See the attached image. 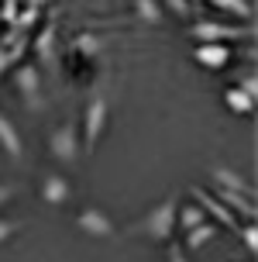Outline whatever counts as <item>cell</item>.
I'll return each mask as SVG.
<instances>
[{"instance_id":"1","label":"cell","mask_w":258,"mask_h":262,"mask_svg":"<svg viewBox=\"0 0 258 262\" xmlns=\"http://www.w3.org/2000/svg\"><path fill=\"white\" fill-rule=\"evenodd\" d=\"M176 210H179L176 196H166L158 207H152L142 221L131 228V235L152 238V242H169V238H172V231H176Z\"/></svg>"},{"instance_id":"2","label":"cell","mask_w":258,"mask_h":262,"mask_svg":"<svg viewBox=\"0 0 258 262\" xmlns=\"http://www.w3.org/2000/svg\"><path fill=\"white\" fill-rule=\"evenodd\" d=\"M190 35L196 41H238V38H255V25H217V21H193Z\"/></svg>"},{"instance_id":"3","label":"cell","mask_w":258,"mask_h":262,"mask_svg":"<svg viewBox=\"0 0 258 262\" xmlns=\"http://www.w3.org/2000/svg\"><path fill=\"white\" fill-rule=\"evenodd\" d=\"M49 152L65 166H76L83 156V145H79V131L73 124H59L55 131H49Z\"/></svg>"},{"instance_id":"4","label":"cell","mask_w":258,"mask_h":262,"mask_svg":"<svg viewBox=\"0 0 258 262\" xmlns=\"http://www.w3.org/2000/svg\"><path fill=\"white\" fill-rule=\"evenodd\" d=\"M107 118H110V104H107L103 97L90 100L86 118H83V152H93V148H97L100 135L107 131Z\"/></svg>"},{"instance_id":"5","label":"cell","mask_w":258,"mask_h":262,"mask_svg":"<svg viewBox=\"0 0 258 262\" xmlns=\"http://www.w3.org/2000/svg\"><path fill=\"white\" fill-rule=\"evenodd\" d=\"M190 193H193V200L200 204V210H203V214H210V217H214L217 224L231 228V231H238V228H241V224H238V217H234V210H227V207H224V204H220V200H217L214 193H206L203 186H193Z\"/></svg>"},{"instance_id":"6","label":"cell","mask_w":258,"mask_h":262,"mask_svg":"<svg viewBox=\"0 0 258 262\" xmlns=\"http://www.w3.org/2000/svg\"><path fill=\"white\" fill-rule=\"evenodd\" d=\"M76 228L83 231V235H90V238H114L117 235V224L110 221L103 210H93V207H86V210L76 214Z\"/></svg>"},{"instance_id":"7","label":"cell","mask_w":258,"mask_h":262,"mask_svg":"<svg viewBox=\"0 0 258 262\" xmlns=\"http://www.w3.org/2000/svg\"><path fill=\"white\" fill-rule=\"evenodd\" d=\"M69 196H73V186H69L65 176H59V172H45L41 176V200L49 207H62V204H69Z\"/></svg>"},{"instance_id":"8","label":"cell","mask_w":258,"mask_h":262,"mask_svg":"<svg viewBox=\"0 0 258 262\" xmlns=\"http://www.w3.org/2000/svg\"><path fill=\"white\" fill-rule=\"evenodd\" d=\"M193 59L206 69H224V66L231 62V49L227 45H220V41H200L193 49Z\"/></svg>"},{"instance_id":"9","label":"cell","mask_w":258,"mask_h":262,"mask_svg":"<svg viewBox=\"0 0 258 262\" xmlns=\"http://www.w3.org/2000/svg\"><path fill=\"white\" fill-rule=\"evenodd\" d=\"M0 145H4V152L14 159V162H25V142H21V135L14 128V121L0 111Z\"/></svg>"},{"instance_id":"10","label":"cell","mask_w":258,"mask_h":262,"mask_svg":"<svg viewBox=\"0 0 258 262\" xmlns=\"http://www.w3.org/2000/svg\"><path fill=\"white\" fill-rule=\"evenodd\" d=\"M14 83H17V90H21V97L28 100V107H38V104H41V86H38V76H35V69H31V66H25V69H17V76H14Z\"/></svg>"},{"instance_id":"11","label":"cell","mask_w":258,"mask_h":262,"mask_svg":"<svg viewBox=\"0 0 258 262\" xmlns=\"http://www.w3.org/2000/svg\"><path fill=\"white\" fill-rule=\"evenodd\" d=\"M224 204L227 210H238V214H245L248 221H255V200L245 193H234V190H224V186H217V193H214Z\"/></svg>"},{"instance_id":"12","label":"cell","mask_w":258,"mask_h":262,"mask_svg":"<svg viewBox=\"0 0 258 262\" xmlns=\"http://www.w3.org/2000/svg\"><path fill=\"white\" fill-rule=\"evenodd\" d=\"M214 183L224 186V190H234V193L251 196V186H248V180H245V176H238L234 169H227V166H214Z\"/></svg>"},{"instance_id":"13","label":"cell","mask_w":258,"mask_h":262,"mask_svg":"<svg viewBox=\"0 0 258 262\" xmlns=\"http://www.w3.org/2000/svg\"><path fill=\"white\" fill-rule=\"evenodd\" d=\"M224 104L231 107L234 114H251V111H255V100H251L241 86H231V90L224 93Z\"/></svg>"},{"instance_id":"14","label":"cell","mask_w":258,"mask_h":262,"mask_svg":"<svg viewBox=\"0 0 258 262\" xmlns=\"http://www.w3.org/2000/svg\"><path fill=\"white\" fill-rule=\"evenodd\" d=\"M134 11H138V17L148 21V25H166V11H162L158 0H134Z\"/></svg>"},{"instance_id":"15","label":"cell","mask_w":258,"mask_h":262,"mask_svg":"<svg viewBox=\"0 0 258 262\" xmlns=\"http://www.w3.org/2000/svg\"><path fill=\"white\" fill-rule=\"evenodd\" d=\"M203 221H206V214L200 210V204H190V207H179V210H176V224H179V228H186V231L200 228Z\"/></svg>"},{"instance_id":"16","label":"cell","mask_w":258,"mask_h":262,"mask_svg":"<svg viewBox=\"0 0 258 262\" xmlns=\"http://www.w3.org/2000/svg\"><path fill=\"white\" fill-rule=\"evenodd\" d=\"M217 238V228L210 221H203L200 228H193V231H186V249H203L206 242H214Z\"/></svg>"},{"instance_id":"17","label":"cell","mask_w":258,"mask_h":262,"mask_svg":"<svg viewBox=\"0 0 258 262\" xmlns=\"http://www.w3.org/2000/svg\"><path fill=\"white\" fill-rule=\"evenodd\" d=\"M214 7H220V11H231L238 14V17H245V21H251L255 17V11H251V4L248 0H210Z\"/></svg>"},{"instance_id":"18","label":"cell","mask_w":258,"mask_h":262,"mask_svg":"<svg viewBox=\"0 0 258 262\" xmlns=\"http://www.w3.org/2000/svg\"><path fill=\"white\" fill-rule=\"evenodd\" d=\"M238 231H241V238H245V249L258 252V228H255V221H248L245 228H238Z\"/></svg>"},{"instance_id":"19","label":"cell","mask_w":258,"mask_h":262,"mask_svg":"<svg viewBox=\"0 0 258 262\" xmlns=\"http://www.w3.org/2000/svg\"><path fill=\"white\" fill-rule=\"evenodd\" d=\"M52 41H55V25H49V31H45V38H38V52L45 62H52Z\"/></svg>"},{"instance_id":"20","label":"cell","mask_w":258,"mask_h":262,"mask_svg":"<svg viewBox=\"0 0 258 262\" xmlns=\"http://www.w3.org/2000/svg\"><path fill=\"white\" fill-rule=\"evenodd\" d=\"M21 231V221H11V217H0V245L7 242V238H14Z\"/></svg>"},{"instance_id":"21","label":"cell","mask_w":258,"mask_h":262,"mask_svg":"<svg viewBox=\"0 0 258 262\" xmlns=\"http://www.w3.org/2000/svg\"><path fill=\"white\" fill-rule=\"evenodd\" d=\"M162 4H166L169 11H176L179 17H190V14H193V7H190V0H162Z\"/></svg>"},{"instance_id":"22","label":"cell","mask_w":258,"mask_h":262,"mask_svg":"<svg viewBox=\"0 0 258 262\" xmlns=\"http://www.w3.org/2000/svg\"><path fill=\"white\" fill-rule=\"evenodd\" d=\"M14 196H17V186L14 183H0V207H4L7 200H14Z\"/></svg>"},{"instance_id":"23","label":"cell","mask_w":258,"mask_h":262,"mask_svg":"<svg viewBox=\"0 0 258 262\" xmlns=\"http://www.w3.org/2000/svg\"><path fill=\"white\" fill-rule=\"evenodd\" d=\"M169 262H190V259H186V249L172 245V249H169Z\"/></svg>"},{"instance_id":"24","label":"cell","mask_w":258,"mask_h":262,"mask_svg":"<svg viewBox=\"0 0 258 262\" xmlns=\"http://www.w3.org/2000/svg\"><path fill=\"white\" fill-rule=\"evenodd\" d=\"M241 90H245L251 100H258V86H255V79H241Z\"/></svg>"}]
</instances>
